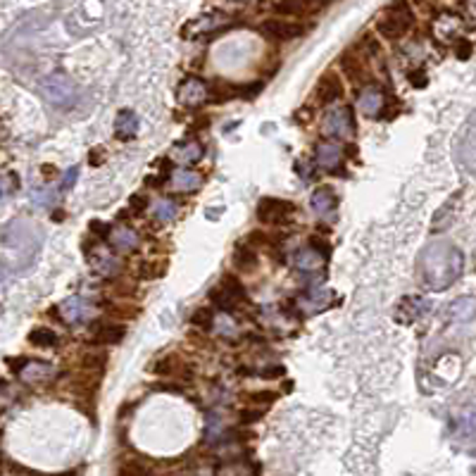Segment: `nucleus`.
<instances>
[{"label": "nucleus", "instance_id": "nucleus-1", "mask_svg": "<svg viewBox=\"0 0 476 476\" xmlns=\"http://www.w3.org/2000/svg\"><path fill=\"white\" fill-rule=\"evenodd\" d=\"M464 258L450 241H431L419 255V281L429 291H445L462 274Z\"/></svg>", "mask_w": 476, "mask_h": 476}, {"label": "nucleus", "instance_id": "nucleus-2", "mask_svg": "<svg viewBox=\"0 0 476 476\" xmlns=\"http://www.w3.org/2000/svg\"><path fill=\"white\" fill-rule=\"evenodd\" d=\"M0 238H3V243L8 246V251H13L17 255V267H20V269L34 262V258H36V253H38V246H40V234L31 222H24V219L13 222Z\"/></svg>", "mask_w": 476, "mask_h": 476}, {"label": "nucleus", "instance_id": "nucleus-3", "mask_svg": "<svg viewBox=\"0 0 476 476\" xmlns=\"http://www.w3.org/2000/svg\"><path fill=\"white\" fill-rule=\"evenodd\" d=\"M412 27H415V15H412L408 0H393L384 10V15L379 17V22H376V31L386 40H396L405 36Z\"/></svg>", "mask_w": 476, "mask_h": 476}, {"label": "nucleus", "instance_id": "nucleus-4", "mask_svg": "<svg viewBox=\"0 0 476 476\" xmlns=\"http://www.w3.org/2000/svg\"><path fill=\"white\" fill-rule=\"evenodd\" d=\"M40 93H43L45 103H50V105L57 110H69L79 98L77 84L62 72H55V74H50V77H45L43 84H40Z\"/></svg>", "mask_w": 476, "mask_h": 476}, {"label": "nucleus", "instance_id": "nucleus-5", "mask_svg": "<svg viewBox=\"0 0 476 476\" xmlns=\"http://www.w3.org/2000/svg\"><path fill=\"white\" fill-rule=\"evenodd\" d=\"M322 129L327 136H336V138H350L355 133V119H352V110L350 107H334L327 112L324 117Z\"/></svg>", "mask_w": 476, "mask_h": 476}, {"label": "nucleus", "instance_id": "nucleus-6", "mask_svg": "<svg viewBox=\"0 0 476 476\" xmlns=\"http://www.w3.org/2000/svg\"><path fill=\"white\" fill-rule=\"evenodd\" d=\"M293 202L281 198H262L258 202V219L262 224H283L293 217Z\"/></svg>", "mask_w": 476, "mask_h": 476}, {"label": "nucleus", "instance_id": "nucleus-7", "mask_svg": "<svg viewBox=\"0 0 476 476\" xmlns=\"http://www.w3.org/2000/svg\"><path fill=\"white\" fill-rule=\"evenodd\" d=\"M260 31H262L265 38L283 43V40H295L303 36L305 27L298 24V22H288V20H265L262 24H260Z\"/></svg>", "mask_w": 476, "mask_h": 476}, {"label": "nucleus", "instance_id": "nucleus-8", "mask_svg": "<svg viewBox=\"0 0 476 476\" xmlns=\"http://www.w3.org/2000/svg\"><path fill=\"white\" fill-rule=\"evenodd\" d=\"M293 265H295V269H298L300 274L312 276V278H319V276L324 274V265H327V258H324L322 253H317L312 246H307V248H300V251L295 253Z\"/></svg>", "mask_w": 476, "mask_h": 476}, {"label": "nucleus", "instance_id": "nucleus-9", "mask_svg": "<svg viewBox=\"0 0 476 476\" xmlns=\"http://www.w3.org/2000/svg\"><path fill=\"white\" fill-rule=\"evenodd\" d=\"M60 317L69 324H81L89 322L93 317V305L81 295H74V298H67L65 303L60 305Z\"/></svg>", "mask_w": 476, "mask_h": 476}, {"label": "nucleus", "instance_id": "nucleus-10", "mask_svg": "<svg viewBox=\"0 0 476 476\" xmlns=\"http://www.w3.org/2000/svg\"><path fill=\"white\" fill-rule=\"evenodd\" d=\"M177 98H179V103L186 107H198L207 101V86L202 84L200 79L188 77L181 86H179Z\"/></svg>", "mask_w": 476, "mask_h": 476}, {"label": "nucleus", "instance_id": "nucleus-11", "mask_svg": "<svg viewBox=\"0 0 476 476\" xmlns=\"http://www.w3.org/2000/svg\"><path fill=\"white\" fill-rule=\"evenodd\" d=\"M331 305V291L329 288H312L300 295L295 300V307H300L303 315H317V312H324Z\"/></svg>", "mask_w": 476, "mask_h": 476}, {"label": "nucleus", "instance_id": "nucleus-12", "mask_svg": "<svg viewBox=\"0 0 476 476\" xmlns=\"http://www.w3.org/2000/svg\"><path fill=\"white\" fill-rule=\"evenodd\" d=\"M315 158H317V165L322 167V170L336 172V170H341V165H343V148L334 141H324L317 146Z\"/></svg>", "mask_w": 476, "mask_h": 476}, {"label": "nucleus", "instance_id": "nucleus-13", "mask_svg": "<svg viewBox=\"0 0 476 476\" xmlns=\"http://www.w3.org/2000/svg\"><path fill=\"white\" fill-rule=\"evenodd\" d=\"M315 96H317V101L322 103V105H329V103L339 101V98H343V81L339 79V74L327 72L322 79H319Z\"/></svg>", "mask_w": 476, "mask_h": 476}, {"label": "nucleus", "instance_id": "nucleus-14", "mask_svg": "<svg viewBox=\"0 0 476 476\" xmlns=\"http://www.w3.org/2000/svg\"><path fill=\"white\" fill-rule=\"evenodd\" d=\"M384 103H386V96L379 86H367V89L359 91L357 105L367 117H379L381 110H384Z\"/></svg>", "mask_w": 476, "mask_h": 476}, {"label": "nucleus", "instance_id": "nucleus-15", "mask_svg": "<svg viewBox=\"0 0 476 476\" xmlns=\"http://www.w3.org/2000/svg\"><path fill=\"white\" fill-rule=\"evenodd\" d=\"M138 126H141V119L133 110H119L117 117H114V133H117L119 141H131L138 133Z\"/></svg>", "mask_w": 476, "mask_h": 476}, {"label": "nucleus", "instance_id": "nucleus-16", "mask_svg": "<svg viewBox=\"0 0 476 476\" xmlns=\"http://www.w3.org/2000/svg\"><path fill=\"white\" fill-rule=\"evenodd\" d=\"M460 200H462V191H455V193H452V198L445 202V205L438 207V212L433 214V222H431L433 234L445 231L452 224V219H455V210H457V205H460Z\"/></svg>", "mask_w": 476, "mask_h": 476}, {"label": "nucleus", "instance_id": "nucleus-17", "mask_svg": "<svg viewBox=\"0 0 476 476\" xmlns=\"http://www.w3.org/2000/svg\"><path fill=\"white\" fill-rule=\"evenodd\" d=\"M107 238H110V246L119 253H131L138 248V234L133 229H129V226H117V229L110 231Z\"/></svg>", "mask_w": 476, "mask_h": 476}, {"label": "nucleus", "instance_id": "nucleus-18", "mask_svg": "<svg viewBox=\"0 0 476 476\" xmlns=\"http://www.w3.org/2000/svg\"><path fill=\"white\" fill-rule=\"evenodd\" d=\"M53 374H55V367L50 362H29L22 367L20 379L24 384H40V381L50 379Z\"/></svg>", "mask_w": 476, "mask_h": 476}, {"label": "nucleus", "instance_id": "nucleus-19", "mask_svg": "<svg viewBox=\"0 0 476 476\" xmlns=\"http://www.w3.org/2000/svg\"><path fill=\"white\" fill-rule=\"evenodd\" d=\"M312 210H315L317 214H322V217H327L329 212L336 210V193L331 186H319V188L312 193Z\"/></svg>", "mask_w": 476, "mask_h": 476}, {"label": "nucleus", "instance_id": "nucleus-20", "mask_svg": "<svg viewBox=\"0 0 476 476\" xmlns=\"http://www.w3.org/2000/svg\"><path fill=\"white\" fill-rule=\"evenodd\" d=\"M476 317V300L474 298H457L448 307L450 322H469Z\"/></svg>", "mask_w": 476, "mask_h": 476}, {"label": "nucleus", "instance_id": "nucleus-21", "mask_svg": "<svg viewBox=\"0 0 476 476\" xmlns=\"http://www.w3.org/2000/svg\"><path fill=\"white\" fill-rule=\"evenodd\" d=\"M172 186L181 193H191L202 186V177L193 170H177L172 174Z\"/></svg>", "mask_w": 476, "mask_h": 476}, {"label": "nucleus", "instance_id": "nucleus-22", "mask_svg": "<svg viewBox=\"0 0 476 476\" xmlns=\"http://www.w3.org/2000/svg\"><path fill=\"white\" fill-rule=\"evenodd\" d=\"M422 307H424V300L422 298H405L398 303V310H396V322L398 324H412L417 317L422 315Z\"/></svg>", "mask_w": 476, "mask_h": 476}, {"label": "nucleus", "instance_id": "nucleus-23", "mask_svg": "<svg viewBox=\"0 0 476 476\" xmlns=\"http://www.w3.org/2000/svg\"><path fill=\"white\" fill-rule=\"evenodd\" d=\"M200 158H202V146L195 141L181 143V146H177L172 150V160H177L179 165H193V162H198Z\"/></svg>", "mask_w": 476, "mask_h": 476}, {"label": "nucleus", "instance_id": "nucleus-24", "mask_svg": "<svg viewBox=\"0 0 476 476\" xmlns=\"http://www.w3.org/2000/svg\"><path fill=\"white\" fill-rule=\"evenodd\" d=\"M274 13L288 17H305L312 13L310 0H278L274 5Z\"/></svg>", "mask_w": 476, "mask_h": 476}, {"label": "nucleus", "instance_id": "nucleus-25", "mask_svg": "<svg viewBox=\"0 0 476 476\" xmlns=\"http://www.w3.org/2000/svg\"><path fill=\"white\" fill-rule=\"evenodd\" d=\"M124 334H126V327H121V324H105V327L98 329L96 341L103 345H117L124 339Z\"/></svg>", "mask_w": 476, "mask_h": 476}, {"label": "nucleus", "instance_id": "nucleus-26", "mask_svg": "<svg viewBox=\"0 0 476 476\" xmlns=\"http://www.w3.org/2000/svg\"><path fill=\"white\" fill-rule=\"evenodd\" d=\"M29 343L36 345V348H55L57 345V334L53 329L36 327L31 334H29Z\"/></svg>", "mask_w": 476, "mask_h": 476}, {"label": "nucleus", "instance_id": "nucleus-27", "mask_svg": "<svg viewBox=\"0 0 476 476\" xmlns=\"http://www.w3.org/2000/svg\"><path fill=\"white\" fill-rule=\"evenodd\" d=\"M214 331H217L219 336H226V339H231V336L238 334V324L234 322V317L229 315V312L222 310V315L214 317Z\"/></svg>", "mask_w": 476, "mask_h": 476}, {"label": "nucleus", "instance_id": "nucleus-28", "mask_svg": "<svg viewBox=\"0 0 476 476\" xmlns=\"http://www.w3.org/2000/svg\"><path fill=\"white\" fill-rule=\"evenodd\" d=\"M234 265H236L241 272H253V269H255V265H258L255 251H251V248H238V251L234 253Z\"/></svg>", "mask_w": 476, "mask_h": 476}, {"label": "nucleus", "instance_id": "nucleus-29", "mask_svg": "<svg viewBox=\"0 0 476 476\" xmlns=\"http://www.w3.org/2000/svg\"><path fill=\"white\" fill-rule=\"evenodd\" d=\"M219 286L224 288L226 293L231 295V298L236 300V303H241V300H246V288H243V283L238 281L236 276H231V274H226L224 278H222V283H219Z\"/></svg>", "mask_w": 476, "mask_h": 476}, {"label": "nucleus", "instance_id": "nucleus-30", "mask_svg": "<svg viewBox=\"0 0 476 476\" xmlns=\"http://www.w3.org/2000/svg\"><path fill=\"white\" fill-rule=\"evenodd\" d=\"M212 322H214L212 307H195V312L191 315V324L198 329H210Z\"/></svg>", "mask_w": 476, "mask_h": 476}, {"label": "nucleus", "instance_id": "nucleus-31", "mask_svg": "<svg viewBox=\"0 0 476 476\" xmlns=\"http://www.w3.org/2000/svg\"><path fill=\"white\" fill-rule=\"evenodd\" d=\"M153 214L160 219V222H172L177 217V205L172 200H158L153 205Z\"/></svg>", "mask_w": 476, "mask_h": 476}, {"label": "nucleus", "instance_id": "nucleus-32", "mask_svg": "<svg viewBox=\"0 0 476 476\" xmlns=\"http://www.w3.org/2000/svg\"><path fill=\"white\" fill-rule=\"evenodd\" d=\"M210 298H212V303L217 305L219 310H224V312H231L236 307V300L231 298V295L226 293L222 286H217L214 291H210Z\"/></svg>", "mask_w": 476, "mask_h": 476}, {"label": "nucleus", "instance_id": "nucleus-33", "mask_svg": "<svg viewBox=\"0 0 476 476\" xmlns=\"http://www.w3.org/2000/svg\"><path fill=\"white\" fill-rule=\"evenodd\" d=\"M262 89H265L262 81H255V84H241V86H234V96L243 98V101H253V98L258 96Z\"/></svg>", "mask_w": 476, "mask_h": 476}, {"label": "nucleus", "instance_id": "nucleus-34", "mask_svg": "<svg viewBox=\"0 0 476 476\" xmlns=\"http://www.w3.org/2000/svg\"><path fill=\"white\" fill-rule=\"evenodd\" d=\"M278 396L272 391H255V393H243V400H248L251 405H272Z\"/></svg>", "mask_w": 476, "mask_h": 476}, {"label": "nucleus", "instance_id": "nucleus-35", "mask_svg": "<svg viewBox=\"0 0 476 476\" xmlns=\"http://www.w3.org/2000/svg\"><path fill=\"white\" fill-rule=\"evenodd\" d=\"M93 267H96V272L101 276H112V274H117V262H114L112 258H101V260H96V262H93Z\"/></svg>", "mask_w": 476, "mask_h": 476}, {"label": "nucleus", "instance_id": "nucleus-36", "mask_svg": "<svg viewBox=\"0 0 476 476\" xmlns=\"http://www.w3.org/2000/svg\"><path fill=\"white\" fill-rule=\"evenodd\" d=\"M310 246L315 248L317 253H322L324 258L329 260V255H331V243H329V241H324V238H319V236H312V238H310Z\"/></svg>", "mask_w": 476, "mask_h": 476}, {"label": "nucleus", "instance_id": "nucleus-37", "mask_svg": "<svg viewBox=\"0 0 476 476\" xmlns=\"http://www.w3.org/2000/svg\"><path fill=\"white\" fill-rule=\"evenodd\" d=\"M79 177V167H69V170L65 172V177H62V184H60V191H69L74 186V181H77Z\"/></svg>", "mask_w": 476, "mask_h": 476}, {"label": "nucleus", "instance_id": "nucleus-38", "mask_svg": "<svg viewBox=\"0 0 476 476\" xmlns=\"http://www.w3.org/2000/svg\"><path fill=\"white\" fill-rule=\"evenodd\" d=\"M15 186H17V179L15 177H0V200L8 198V195L13 193Z\"/></svg>", "mask_w": 476, "mask_h": 476}, {"label": "nucleus", "instance_id": "nucleus-39", "mask_svg": "<svg viewBox=\"0 0 476 476\" xmlns=\"http://www.w3.org/2000/svg\"><path fill=\"white\" fill-rule=\"evenodd\" d=\"M131 210H136V212H146L148 210V195L146 193H136V195H131Z\"/></svg>", "mask_w": 476, "mask_h": 476}, {"label": "nucleus", "instance_id": "nucleus-40", "mask_svg": "<svg viewBox=\"0 0 476 476\" xmlns=\"http://www.w3.org/2000/svg\"><path fill=\"white\" fill-rule=\"evenodd\" d=\"M262 417H265V410H243L241 415H238V419L243 424H253V422L262 419Z\"/></svg>", "mask_w": 476, "mask_h": 476}, {"label": "nucleus", "instance_id": "nucleus-41", "mask_svg": "<svg viewBox=\"0 0 476 476\" xmlns=\"http://www.w3.org/2000/svg\"><path fill=\"white\" fill-rule=\"evenodd\" d=\"M410 84L415 86V89H424V86H426V72H424V69L410 72Z\"/></svg>", "mask_w": 476, "mask_h": 476}, {"label": "nucleus", "instance_id": "nucleus-42", "mask_svg": "<svg viewBox=\"0 0 476 476\" xmlns=\"http://www.w3.org/2000/svg\"><path fill=\"white\" fill-rule=\"evenodd\" d=\"M174 359H177V357H165V359H160V362H155L153 371H155V374H172V371H174V367H172Z\"/></svg>", "mask_w": 476, "mask_h": 476}, {"label": "nucleus", "instance_id": "nucleus-43", "mask_svg": "<svg viewBox=\"0 0 476 476\" xmlns=\"http://www.w3.org/2000/svg\"><path fill=\"white\" fill-rule=\"evenodd\" d=\"M455 55L460 57V60H469V55H472V43L462 38L460 43H457V48H455Z\"/></svg>", "mask_w": 476, "mask_h": 476}, {"label": "nucleus", "instance_id": "nucleus-44", "mask_svg": "<svg viewBox=\"0 0 476 476\" xmlns=\"http://www.w3.org/2000/svg\"><path fill=\"white\" fill-rule=\"evenodd\" d=\"M53 198H55V193H50V191H36V193H34V200H36L38 205H50Z\"/></svg>", "mask_w": 476, "mask_h": 476}, {"label": "nucleus", "instance_id": "nucleus-45", "mask_svg": "<svg viewBox=\"0 0 476 476\" xmlns=\"http://www.w3.org/2000/svg\"><path fill=\"white\" fill-rule=\"evenodd\" d=\"M103 155H105V150H103V148H93V150H91V158H89V162H91L93 167H98L103 160H105V158H103Z\"/></svg>", "mask_w": 476, "mask_h": 476}, {"label": "nucleus", "instance_id": "nucleus-46", "mask_svg": "<svg viewBox=\"0 0 476 476\" xmlns=\"http://www.w3.org/2000/svg\"><path fill=\"white\" fill-rule=\"evenodd\" d=\"M91 229H93V234H101V236H107L110 226H107V224H103V222H91Z\"/></svg>", "mask_w": 476, "mask_h": 476}, {"label": "nucleus", "instance_id": "nucleus-47", "mask_svg": "<svg viewBox=\"0 0 476 476\" xmlns=\"http://www.w3.org/2000/svg\"><path fill=\"white\" fill-rule=\"evenodd\" d=\"M283 374V367L278 364V367H269V369H265L262 371V376L265 379H274V376H281Z\"/></svg>", "mask_w": 476, "mask_h": 476}, {"label": "nucleus", "instance_id": "nucleus-48", "mask_svg": "<svg viewBox=\"0 0 476 476\" xmlns=\"http://www.w3.org/2000/svg\"><path fill=\"white\" fill-rule=\"evenodd\" d=\"M119 472L121 474H148V469L141 467V464H136V467H121Z\"/></svg>", "mask_w": 476, "mask_h": 476}, {"label": "nucleus", "instance_id": "nucleus-49", "mask_svg": "<svg viewBox=\"0 0 476 476\" xmlns=\"http://www.w3.org/2000/svg\"><path fill=\"white\" fill-rule=\"evenodd\" d=\"M62 219H65V212H62V210H57V212L53 214V222H62Z\"/></svg>", "mask_w": 476, "mask_h": 476}]
</instances>
